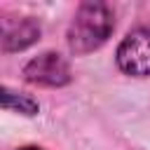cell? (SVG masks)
<instances>
[{
	"label": "cell",
	"instance_id": "obj_1",
	"mask_svg": "<svg viewBox=\"0 0 150 150\" xmlns=\"http://www.w3.org/2000/svg\"><path fill=\"white\" fill-rule=\"evenodd\" d=\"M115 30V12L105 2H82L68 26L66 40L73 54L82 56L89 52H96L108 42V38Z\"/></svg>",
	"mask_w": 150,
	"mask_h": 150
},
{
	"label": "cell",
	"instance_id": "obj_2",
	"mask_svg": "<svg viewBox=\"0 0 150 150\" xmlns=\"http://www.w3.org/2000/svg\"><path fill=\"white\" fill-rule=\"evenodd\" d=\"M117 68L131 77H148L150 75V23L131 28L115 52Z\"/></svg>",
	"mask_w": 150,
	"mask_h": 150
},
{
	"label": "cell",
	"instance_id": "obj_3",
	"mask_svg": "<svg viewBox=\"0 0 150 150\" xmlns=\"http://www.w3.org/2000/svg\"><path fill=\"white\" fill-rule=\"evenodd\" d=\"M23 77L40 87H63L73 80V70L59 52H42L23 66Z\"/></svg>",
	"mask_w": 150,
	"mask_h": 150
},
{
	"label": "cell",
	"instance_id": "obj_4",
	"mask_svg": "<svg viewBox=\"0 0 150 150\" xmlns=\"http://www.w3.org/2000/svg\"><path fill=\"white\" fill-rule=\"evenodd\" d=\"M2 49L5 52H21L40 40V23L33 16H2Z\"/></svg>",
	"mask_w": 150,
	"mask_h": 150
},
{
	"label": "cell",
	"instance_id": "obj_5",
	"mask_svg": "<svg viewBox=\"0 0 150 150\" xmlns=\"http://www.w3.org/2000/svg\"><path fill=\"white\" fill-rule=\"evenodd\" d=\"M2 108L9 112H21V115H38V101L26 96V94H16L9 87L2 89Z\"/></svg>",
	"mask_w": 150,
	"mask_h": 150
},
{
	"label": "cell",
	"instance_id": "obj_6",
	"mask_svg": "<svg viewBox=\"0 0 150 150\" xmlns=\"http://www.w3.org/2000/svg\"><path fill=\"white\" fill-rule=\"evenodd\" d=\"M19 150H45V148H40V145H21Z\"/></svg>",
	"mask_w": 150,
	"mask_h": 150
}]
</instances>
